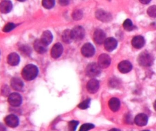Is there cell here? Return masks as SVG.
Returning <instances> with one entry per match:
<instances>
[{
  "instance_id": "1",
  "label": "cell",
  "mask_w": 156,
  "mask_h": 131,
  "mask_svg": "<svg viewBox=\"0 0 156 131\" xmlns=\"http://www.w3.org/2000/svg\"><path fill=\"white\" fill-rule=\"evenodd\" d=\"M38 73V70L37 66L33 64H28L23 69L22 75L26 80L32 81L37 77Z\"/></svg>"
},
{
  "instance_id": "2",
  "label": "cell",
  "mask_w": 156,
  "mask_h": 131,
  "mask_svg": "<svg viewBox=\"0 0 156 131\" xmlns=\"http://www.w3.org/2000/svg\"><path fill=\"white\" fill-rule=\"evenodd\" d=\"M154 61L153 56L146 51L141 53L137 58L138 64L143 67H150L153 64Z\"/></svg>"
},
{
  "instance_id": "3",
  "label": "cell",
  "mask_w": 156,
  "mask_h": 131,
  "mask_svg": "<svg viewBox=\"0 0 156 131\" xmlns=\"http://www.w3.org/2000/svg\"><path fill=\"white\" fill-rule=\"evenodd\" d=\"M101 68L98 64L91 63L86 67L85 72L86 75L90 78H94L100 75L101 72Z\"/></svg>"
},
{
  "instance_id": "4",
  "label": "cell",
  "mask_w": 156,
  "mask_h": 131,
  "mask_svg": "<svg viewBox=\"0 0 156 131\" xmlns=\"http://www.w3.org/2000/svg\"><path fill=\"white\" fill-rule=\"evenodd\" d=\"M71 35L73 40H80L83 39L85 35V31L83 27L80 26H75L71 30Z\"/></svg>"
},
{
  "instance_id": "5",
  "label": "cell",
  "mask_w": 156,
  "mask_h": 131,
  "mask_svg": "<svg viewBox=\"0 0 156 131\" xmlns=\"http://www.w3.org/2000/svg\"><path fill=\"white\" fill-rule=\"evenodd\" d=\"M8 102L13 107H18L22 103V97L19 93L14 92L9 95Z\"/></svg>"
},
{
  "instance_id": "6",
  "label": "cell",
  "mask_w": 156,
  "mask_h": 131,
  "mask_svg": "<svg viewBox=\"0 0 156 131\" xmlns=\"http://www.w3.org/2000/svg\"><path fill=\"white\" fill-rule=\"evenodd\" d=\"M95 16L98 20L103 22H110L112 19V16L110 13L101 9H99L96 11Z\"/></svg>"
},
{
  "instance_id": "7",
  "label": "cell",
  "mask_w": 156,
  "mask_h": 131,
  "mask_svg": "<svg viewBox=\"0 0 156 131\" xmlns=\"http://www.w3.org/2000/svg\"><path fill=\"white\" fill-rule=\"evenodd\" d=\"M81 53L86 57H92L95 53V49L93 45L90 43L84 44L81 48Z\"/></svg>"
},
{
  "instance_id": "8",
  "label": "cell",
  "mask_w": 156,
  "mask_h": 131,
  "mask_svg": "<svg viewBox=\"0 0 156 131\" xmlns=\"http://www.w3.org/2000/svg\"><path fill=\"white\" fill-rule=\"evenodd\" d=\"M93 38L95 43L99 45L102 44L106 39V35L103 30L97 29L94 32Z\"/></svg>"
},
{
  "instance_id": "9",
  "label": "cell",
  "mask_w": 156,
  "mask_h": 131,
  "mask_svg": "<svg viewBox=\"0 0 156 131\" xmlns=\"http://www.w3.org/2000/svg\"><path fill=\"white\" fill-rule=\"evenodd\" d=\"M5 124L11 128H16L19 125V119L14 114H10L6 116L5 119Z\"/></svg>"
},
{
  "instance_id": "10",
  "label": "cell",
  "mask_w": 156,
  "mask_h": 131,
  "mask_svg": "<svg viewBox=\"0 0 156 131\" xmlns=\"http://www.w3.org/2000/svg\"><path fill=\"white\" fill-rule=\"evenodd\" d=\"M111 64L110 57L106 54H102L99 56L98 65L101 68H106L109 67Z\"/></svg>"
},
{
  "instance_id": "11",
  "label": "cell",
  "mask_w": 156,
  "mask_h": 131,
  "mask_svg": "<svg viewBox=\"0 0 156 131\" xmlns=\"http://www.w3.org/2000/svg\"><path fill=\"white\" fill-rule=\"evenodd\" d=\"M100 87L99 81L95 79H92L88 81L87 84V89L88 92L94 94L98 91Z\"/></svg>"
},
{
  "instance_id": "12",
  "label": "cell",
  "mask_w": 156,
  "mask_h": 131,
  "mask_svg": "<svg viewBox=\"0 0 156 131\" xmlns=\"http://www.w3.org/2000/svg\"><path fill=\"white\" fill-rule=\"evenodd\" d=\"M105 48L108 52H112L116 48L117 42L116 39L113 37H110L105 39L104 43Z\"/></svg>"
},
{
  "instance_id": "13",
  "label": "cell",
  "mask_w": 156,
  "mask_h": 131,
  "mask_svg": "<svg viewBox=\"0 0 156 131\" xmlns=\"http://www.w3.org/2000/svg\"><path fill=\"white\" fill-rule=\"evenodd\" d=\"M63 52V46L59 43H57L54 45L51 49V56L55 59H57L61 56Z\"/></svg>"
},
{
  "instance_id": "14",
  "label": "cell",
  "mask_w": 156,
  "mask_h": 131,
  "mask_svg": "<svg viewBox=\"0 0 156 131\" xmlns=\"http://www.w3.org/2000/svg\"><path fill=\"white\" fill-rule=\"evenodd\" d=\"M148 120L147 115L144 113H140L135 118L134 122L137 126L143 127L147 124Z\"/></svg>"
},
{
  "instance_id": "15",
  "label": "cell",
  "mask_w": 156,
  "mask_h": 131,
  "mask_svg": "<svg viewBox=\"0 0 156 131\" xmlns=\"http://www.w3.org/2000/svg\"><path fill=\"white\" fill-rule=\"evenodd\" d=\"M133 46L136 49H140L144 46L145 40L142 36H136L133 38L132 41Z\"/></svg>"
},
{
  "instance_id": "16",
  "label": "cell",
  "mask_w": 156,
  "mask_h": 131,
  "mask_svg": "<svg viewBox=\"0 0 156 131\" xmlns=\"http://www.w3.org/2000/svg\"><path fill=\"white\" fill-rule=\"evenodd\" d=\"M12 8V4L9 0H3L0 3V11L4 14L10 12Z\"/></svg>"
},
{
  "instance_id": "17",
  "label": "cell",
  "mask_w": 156,
  "mask_h": 131,
  "mask_svg": "<svg viewBox=\"0 0 156 131\" xmlns=\"http://www.w3.org/2000/svg\"><path fill=\"white\" fill-rule=\"evenodd\" d=\"M118 68L122 73H127L132 70L133 66L129 61H123L118 64Z\"/></svg>"
},
{
  "instance_id": "18",
  "label": "cell",
  "mask_w": 156,
  "mask_h": 131,
  "mask_svg": "<svg viewBox=\"0 0 156 131\" xmlns=\"http://www.w3.org/2000/svg\"><path fill=\"white\" fill-rule=\"evenodd\" d=\"M34 48L38 53L43 54L46 52L47 46L45 44L41 39L36 40L34 43Z\"/></svg>"
},
{
  "instance_id": "19",
  "label": "cell",
  "mask_w": 156,
  "mask_h": 131,
  "mask_svg": "<svg viewBox=\"0 0 156 131\" xmlns=\"http://www.w3.org/2000/svg\"><path fill=\"white\" fill-rule=\"evenodd\" d=\"M11 86L15 90L21 91L23 88L24 83L21 79L15 77L11 80Z\"/></svg>"
},
{
  "instance_id": "20",
  "label": "cell",
  "mask_w": 156,
  "mask_h": 131,
  "mask_svg": "<svg viewBox=\"0 0 156 131\" xmlns=\"http://www.w3.org/2000/svg\"><path fill=\"white\" fill-rule=\"evenodd\" d=\"M20 61V57L16 53H12L7 57V63L10 65L12 66L17 65L19 64Z\"/></svg>"
},
{
  "instance_id": "21",
  "label": "cell",
  "mask_w": 156,
  "mask_h": 131,
  "mask_svg": "<svg viewBox=\"0 0 156 131\" xmlns=\"http://www.w3.org/2000/svg\"><path fill=\"white\" fill-rule=\"evenodd\" d=\"M121 106V102L119 99L116 98H113L109 102V107L110 109L113 112H117L119 110Z\"/></svg>"
},
{
  "instance_id": "22",
  "label": "cell",
  "mask_w": 156,
  "mask_h": 131,
  "mask_svg": "<svg viewBox=\"0 0 156 131\" xmlns=\"http://www.w3.org/2000/svg\"><path fill=\"white\" fill-rule=\"evenodd\" d=\"M53 39V35L49 31H45L41 36V40L47 46L51 43Z\"/></svg>"
},
{
  "instance_id": "23",
  "label": "cell",
  "mask_w": 156,
  "mask_h": 131,
  "mask_svg": "<svg viewBox=\"0 0 156 131\" xmlns=\"http://www.w3.org/2000/svg\"><path fill=\"white\" fill-rule=\"evenodd\" d=\"M63 42L69 44L72 42L73 40L71 35V31L69 29H67L63 32L62 36Z\"/></svg>"
},
{
  "instance_id": "24",
  "label": "cell",
  "mask_w": 156,
  "mask_h": 131,
  "mask_svg": "<svg viewBox=\"0 0 156 131\" xmlns=\"http://www.w3.org/2000/svg\"><path fill=\"white\" fill-rule=\"evenodd\" d=\"M123 26L125 30L127 31H131L134 29V26L133 24V22L130 19H127L124 22Z\"/></svg>"
},
{
  "instance_id": "25",
  "label": "cell",
  "mask_w": 156,
  "mask_h": 131,
  "mask_svg": "<svg viewBox=\"0 0 156 131\" xmlns=\"http://www.w3.org/2000/svg\"><path fill=\"white\" fill-rule=\"evenodd\" d=\"M42 5L45 8L51 9L55 5V0H42Z\"/></svg>"
},
{
  "instance_id": "26",
  "label": "cell",
  "mask_w": 156,
  "mask_h": 131,
  "mask_svg": "<svg viewBox=\"0 0 156 131\" xmlns=\"http://www.w3.org/2000/svg\"><path fill=\"white\" fill-rule=\"evenodd\" d=\"M147 13L149 16L153 18L156 17V5H152L148 8Z\"/></svg>"
},
{
  "instance_id": "27",
  "label": "cell",
  "mask_w": 156,
  "mask_h": 131,
  "mask_svg": "<svg viewBox=\"0 0 156 131\" xmlns=\"http://www.w3.org/2000/svg\"><path fill=\"white\" fill-rule=\"evenodd\" d=\"M90 100L88 99L83 101V102H81L78 105V107L81 109H86L90 107Z\"/></svg>"
},
{
  "instance_id": "28",
  "label": "cell",
  "mask_w": 156,
  "mask_h": 131,
  "mask_svg": "<svg viewBox=\"0 0 156 131\" xmlns=\"http://www.w3.org/2000/svg\"><path fill=\"white\" fill-rule=\"evenodd\" d=\"M83 12L81 10H76L73 12L72 17L75 20H79L82 18Z\"/></svg>"
},
{
  "instance_id": "29",
  "label": "cell",
  "mask_w": 156,
  "mask_h": 131,
  "mask_svg": "<svg viewBox=\"0 0 156 131\" xmlns=\"http://www.w3.org/2000/svg\"><path fill=\"white\" fill-rule=\"evenodd\" d=\"M16 25L13 23H8L5 25L3 29V31L5 33H9L15 28Z\"/></svg>"
},
{
  "instance_id": "30",
  "label": "cell",
  "mask_w": 156,
  "mask_h": 131,
  "mask_svg": "<svg viewBox=\"0 0 156 131\" xmlns=\"http://www.w3.org/2000/svg\"><path fill=\"white\" fill-rule=\"evenodd\" d=\"M94 126L91 123H85L81 126L80 131H87L92 129L94 128Z\"/></svg>"
},
{
  "instance_id": "31",
  "label": "cell",
  "mask_w": 156,
  "mask_h": 131,
  "mask_svg": "<svg viewBox=\"0 0 156 131\" xmlns=\"http://www.w3.org/2000/svg\"><path fill=\"white\" fill-rule=\"evenodd\" d=\"M79 122L76 121L72 120L69 123V129L71 131H75L77 127Z\"/></svg>"
},
{
  "instance_id": "32",
  "label": "cell",
  "mask_w": 156,
  "mask_h": 131,
  "mask_svg": "<svg viewBox=\"0 0 156 131\" xmlns=\"http://www.w3.org/2000/svg\"><path fill=\"white\" fill-rule=\"evenodd\" d=\"M21 52H23L25 54H28L30 52L29 47L26 46H23L21 47Z\"/></svg>"
},
{
  "instance_id": "33",
  "label": "cell",
  "mask_w": 156,
  "mask_h": 131,
  "mask_svg": "<svg viewBox=\"0 0 156 131\" xmlns=\"http://www.w3.org/2000/svg\"><path fill=\"white\" fill-rule=\"evenodd\" d=\"M70 0H58L59 4L62 6H66L68 5L70 2Z\"/></svg>"
},
{
  "instance_id": "34",
  "label": "cell",
  "mask_w": 156,
  "mask_h": 131,
  "mask_svg": "<svg viewBox=\"0 0 156 131\" xmlns=\"http://www.w3.org/2000/svg\"><path fill=\"white\" fill-rule=\"evenodd\" d=\"M2 92H3V94L4 95H8V93L9 91H8V87H4V89H3Z\"/></svg>"
},
{
  "instance_id": "35",
  "label": "cell",
  "mask_w": 156,
  "mask_h": 131,
  "mask_svg": "<svg viewBox=\"0 0 156 131\" xmlns=\"http://www.w3.org/2000/svg\"><path fill=\"white\" fill-rule=\"evenodd\" d=\"M139 1L143 4H148L151 2V0H139Z\"/></svg>"
},
{
  "instance_id": "36",
  "label": "cell",
  "mask_w": 156,
  "mask_h": 131,
  "mask_svg": "<svg viewBox=\"0 0 156 131\" xmlns=\"http://www.w3.org/2000/svg\"><path fill=\"white\" fill-rule=\"evenodd\" d=\"M5 129L4 127L2 125L0 124V130H5Z\"/></svg>"
},
{
  "instance_id": "37",
  "label": "cell",
  "mask_w": 156,
  "mask_h": 131,
  "mask_svg": "<svg viewBox=\"0 0 156 131\" xmlns=\"http://www.w3.org/2000/svg\"><path fill=\"white\" fill-rule=\"evenodd\" d=\"M154 109L156 111V100L155 102L154 103Z\"/></svg>"
},
{
  "instance_id": "38",
  "label": "cell",
  "mask_w": 156,
  "mask_h": 131,
  "mask_svg": "<svg viewBox=\"0 0 156 131\" xmlns=\"http://www.w3.org/2000/svg\"><path fill=\"white\" fill-rule=\"evenodd\" d=\"M17 1H19V2H24L25 1H26V0H17Z\"/></svg>"
},
{
  "instance_id": "39",
  "label": "cell",
  "mask_w": 156,
  "mask_h": 131,
  "mask_svg": "<svg viewBox=\"0 0 156 131\" xmlns=\"http://www.w3.org/2000/svg\"><path fill=\"white\" fill-rule=\"evenodd\" d=\"M108 1H110V0H108Z\"/></svg>"
}]
</instances>
